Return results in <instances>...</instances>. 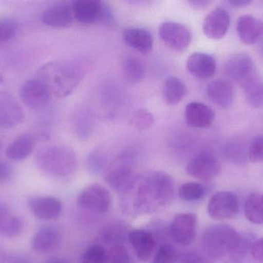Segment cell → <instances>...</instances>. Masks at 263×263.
<instances>
[{
  "instance_id": "cell-1",
  "label": "cell",
  "mask_w": 263,
  "mask_h": 263,
  "mask_svg": "<svg viewBox=\"0 0 263 263\" xmlns=\"http://www.w3.org/2000/svg\"><path fill=\"white\" fill-rule=\"evenodd\" d=\"M123 194L126 196L123 208L129 214H149L173 202L174 181L165 171H150L143 177L138 178L133 186Z\"/></svg>"
},
{
  "instance_id": "cell-2",
  "label": "cell",
  "mask_w": 263,
  "mask_h": 263,
  "mask_svg": "<svg viewBox=\"0 0 263 263\" xmlns=\"http://www.w3.org/2000/svg\"><path fill=\"white\" fill-rule=\"evenodd\" d=\"M83 69L69 60H53L42 65L36 77L47 88L52 97L65 98L77 89L83 80Z\"/></svg>"
},
{
  "instance_id": "cell-3",
  "label": "cell",
  "mask_w": 263,
  "mask_h": 263,
  "mask_svg": "<svg viewBox=\"0 0 263 263\" xmlns=\"http://www.w3.org/2000/svg\"><path fill=\"white\" fill-rule=\"evenodd\" d=\"M242 237L239 233L225 224L213 225L204 231L201 239L202 250L212 260L230 257L237 260L241 257Z\"/></svg>"
},
{
  "instance_id": "cell-4",
  "label": "cell",
  "mask_w": 263,
  "mask_h": 263,
  "mask_svg": "<svg viewBox=\"0 0 263 263\" xmlns=\"http://www.w3.org/2000/svg\"><path fill=\"white\" fill-rule=\"evenodd\" d=\"M35 161L40 169L54 177H70L77 171V154L67 145H43L37 150Z\"/></svg>"
},
{
  "instance_id": "cell-5",
  "label": "cell",
  "mask_w": 263,
  "mask_h": 263,
  "mask_svg": "<svg viewBox=\"0 0 263 263\" xmlns=\"http://www.w3.org/2000/svg\"><path fill=\"white\" fill-rule=\"evenodd\" d=\"M136 159L131 153H124L109 164L105 171V180L117 192L125 193L138 179Z\"/></svg>"
},
{
  "instance_id": "cell-6",
  "label": "cell",
  "mask_w": 263,
  "mask_h": 263,
  "mask_svg": "<svg viewBox=\"0 0 263 263\" xmlns=\"http://www.w3.org/2000/svg\"><path fill=\"white\" fill-rule=\"evenodd\" d=\"M74 19L82 24L114 23V13L109 3L102 0H77L72 3Z\"/></svg>"
},
{
  "instance_id": "cell-7",
  "label": "cell",
  "mask_w": 263,
  "mask_h": 263,
  "mask_svg": "<svg viewBox=\"0 0 263 263\" xmlns=\"http://www.w3.org/2000/svg\"><path fill=\"white\" fill-rule=\"evenodd\" d=\"M230 80L245 87L256 80V68L253 59L246 54H237L227 60L224 66Z\"/></svg>"
},
{
  "instance_id": "cell-8",
  "label": "cell",
  "mask_w": 263,
  "mask_h": 263,
  "mask_svg": "<svg viewBox=\"0 0 263 263\" xmlns=\"http://www.w3.org/2000/svg\"><path fill=\"white\" fill-rule=\"evenodd\" d=\"M77 202L86 209L105 213L109 211L112 205V196L106 187L93 184L86 187L80 193Z\"/></svg>"
},
{
  "instance_id": "cell-9",
  "label": "cell",
  "mask_w": 263,
  "mask_h": 263,
  "mask_svg": "<svg viewBox=\"0 0 263 263\" xmlns=\"http://www.w3.org/2000/svg\"><path fill=\"white\" fill-rule=\"evenodd\" d=\"M239 209V199L231 191H217L208 203L209 215L216 220L222 221L233 219Z\"/></svg>"
},
{
  "instance_id": "cell-10",
  "label": "cell",
  "mask_w": 263,
  "mask_h": 263,
  "mask_svg": "<svg viewBox=\"0 0 263 263\" xmlns=\"http://www.w3.org/2000/svg\"><path fill=\"white\" fill-rule=\"evenodd\" d=\"M197 216L193 213L177 214L172 221L170 234L172 239L181 246L190 245L196 238Z\"/></svg>"
},
{
  "instance_id": "cell-11",
  "label": "cell",
  "mask_w": 263,
  "mask_h": 263,
  "mask_svg": "<svg viewBox=\"0 0 263 263\" xmlns=\"http://www.w3.org/2000/svg\"><path fill=\"white\" fill-rule=\"evenodd\" d=\"M218 159L208 152L200 153L193 157L186 165V172L199 180L212 181L220 172Z\"/></svg>"
},
{
  "instance_id": "cell-12",
  "label": "cell",
  "mask_w": 263,
  "mask_h": 263,
  "mask_svg": "<svg viewBox=\"0 0 263 263\" xmlns=\"http://www.w3.org/2000/svg\"><path fill=\"white\" fill-rule=\"evenodd\" d=\"M159 36L165 45L176 51L183 50L192 42L190 29L176 22L168 21L161 24Z\"/></svg>"
},
{
  "instance_id": "cell-13",
  "label": "cell",
  "mask_w": 263,
  "mask_h": 263,
  "mask_svg": "<svg viewBox=\"0 0 263 263\" xmlns=\"http://www.w3.org/2000/svg\"><path fill=\"white\" fill-rule=\"evenodd\" d=\"M20 94L23 103L32 110L43 109L52 97L46 86L36 77L25 82Z\"/></svg>"
},
{
  "instance_id": "cell-14",
  "label": "cell",
  "mask_w": 263,
  "mask_h": 263,
  "mask_svg": "<svg viewBox=\"0 0 263 263\" xmlns=\"http://www.w3.org/2000/svg\"><path fill=\"white\" fill-rule=\"evenodd\" d=\"M23 118V109L16 99L9 93L0 91V128H15Z\"/></svg>"
},
{
  "instance_id": "cell-15",
  "label": "cell",
  "mask_w": 263,
  "mask_h": 263,
  "mask_svg": "<svg viewBox=\"0 0 263 263\" xmlns=\"http://www.w3.org/2000/svg\"><path fill=\"white\" fill-rule=\"evenodd\" d=\"M32 214L42 220L57 219L63 211V204L60 199L52 196H35L28 201Z\"/></svg>"
},
{
  "instance_id": "cell-16",
  "label": "cell",
  "mask_w": 263,
  "mask_h": 263,
  "mask_svg": "<svg viewBox=\"0 0 263 263\" xmlns=\"http://www.w3.org/2000/svg\"><path fill=\"white\" fill-rule=\"evenodd\" d=\"M230 16L226 9L216 8L205 16L202 30L208 38L220 40L228 32Z\"/></svg>"
},
{
  "instance_id": "cell-17",
  "label": "cell",
  "mask_w": 263,
  "mask_h": 263,
  "mask_svg": "<svg viewBox=\"0 0 263 263\" xmlns=\"http://www.w3.org/2000/svg\"><path fill=\"white\" fill-rule=\"evenodd\" d=\"M41 20L49 27H69L75 20L72 3H59L46 8L42 13Z\"/></svg>"
},
{
  "instance_id": "cell-18",
  "label": "cell",
  "mask_w": 263,
  "mask_h": 263,
  "mask_svg": "<svg viewBox=\"0 0 263 263\" xmlns=\"http://www.w3.org/2000/svg\"><path fill=\"white\" fill-rule=\"evenodd\" d=\"M128 240L139 260L145 262L153 256L156 247V239L149 232L144 230H131Z\"/></svg>"
},
{
  "instance_id": "cell-19",
  "label": "cell",
  "mask_w": 263,
  "mask_h": 263,
  "mask_svg": "<svg viewBox=\"0 0 263 263\" xmlns=\"http://www.w3.org/2000/svg\"><path fill=\"white\" fill-rule=\"evenodd\" d=\"M185 119L187 125L191 128H208L215 120L213 110L200 102H191L185 110Z\"/></svg>"
},
{
  "instance_id": "cell-20",
  "label": "cell",
  "mask_w": 263,
  "mask_h": 263,
  "mask_svg": "<svg viewBox=\"0 0 263 263\" xmlns=\"http://www.w3.org/2000/svg\"><path fill=\"white\" fill-rule=\"evenodd\" d=\"M186 68L194 77L208 79L213 77L216 72V60L211 55L205 52H193L187 59Z\"/></svg>"
},
{
  "instance_id": "cell-21",
  "label": "cell",
  "mask_w": 263,
  "mask_h": 263,
  "mask_svg": "<svg viewBox=\"0 0 263 263\" xmlns=\"http://www.w3.org/2000/svg\"><path fill=\"white\" fill-rule=\"evenodd\" d=\"M61 239L60 229L47 225L37 230L32 240V247L35 252L45 253L52 251L58 247Z\"/></svg>"
},
{
  "instance_id": "cell-22",
  "label": "cell",
  "mask_w": 263,
  "mask_h": 263,
  "mask_svg": "<svg viewBox=\"0 0 263 263\" xmlns=\"http://www.w3.org/2000/svg\"><path fill=\"white\" fill-rule=\"evenodd\" d=\"M206 94L215 104L228 109L233 104L235 93L231 83L225 80H216L207 86Z\"/></svg>"
},
{
  "instance_id": "cell-23",
  "label": "cell",
  "mask_w": 263,
  "mask_h": 263,
  "mask_svg": "<svg viewBox=\"0 0 263 263\" xmlns=\"http://www.w3.org/2000/svg\"><path fill=\"white\" fill-rule=\"evenodd\" d=\"M238 36L247 45H253L263 34V23L251 15H243L237 21Z\"/></svg>"
},
{
  "instance_id": "cell-24",
  "label": "cell",
  "mask_w": 263,
  "mask_h": 263,
  "mask_svg": "<svg viewBox=\"0 0 263 263\" xmlns=\"http://www.w3.org/2000/svg\"><path fill=\"white\" fill-rule=\"evenodd\" d=\"M125 43L142 54L151 52L153 47V37L151 32L142 27H129L123 33Z\"/></svg>"
},
{
  "instance_id": "cell-25",
  "label": "cell",
  "mask_w": 263,
  "mask_h": 263,
  "mask_svg": "<svg viewBox=\"0 0 263 263\" xmlns=\"http://www.w3.org/2000/svg\"><path fill=\"white\" fill-rule=\"evenodd\" d=\"M35 138L32 134H24L17 137L6 149V157L13 162H21L35 151Z\"/></svg>"
},
{
  "instance_id": "cell-26",
  "label": "cell",
  "mask_w": 263,
  "mask_h": 263,
  "mask_svg": "<svg viewBox=\"0 0 263 263\" xmlns=\"http://www.w3.org/2000/svg\"><path fill=\"white\" fill-rule=\"evenodd\" d=\"M129 228L122 222H115L105 225L100 232V239L102 242L111 247L118 244H124L128 239Z\"/></svg>"
},
{
  "instance_id": "cell-27",
  "label": "cell",
  "mask_w": 263,
  "mask_h": 263,
  "mask_svg": "<svg viewBox=\"0 0 263 263\" xmlns=\"http://www.w3.org/2000/svg\"><path fill=\"white\" fill-rule=\"evenodd\" d=\"M186 86L179 77L170 76L165 79L162 88V95L168 104H178L186 95Z\"/></svg>"
},
{
  "instance_id": "cell-28",
  "label": "cell",
  "mask_w": 263,
  "mask_h": 263,
  "mask_svg": "<svg viewBox=\"0 0 263 263\" xmlns=\"http://www.w3.org/2000/svg\"><path fill=\"white\" fill-rule=\"evenodd\" d=\"M122 72L128 83L137 84L145 77V65L138 57L133 55L126 56L122 62Z\"/></svg>"
},
{
  "instance_id": "cell-29",
  "label": "cell",
  "mask_w": 263,
  "mask_h": 263,
  "mask_svg": "<svg viewBox=\"0 0 263 263\" xmlns=\"http://www.w3.org/2000/svg\"><path fill=\"white\" fill-rule=\"evenodd\" d=\"M245 216L252 223L263 224V194L253 193L247 198Z\"/></svg>"
},
{
  "instance_id": "cell-30",
  "label": "cell",
  "mask_w": 263,
  "mask_h": 263,
  "mask_svg": "<svg viewBox=\"0 0 263 263\" xmlns=\"http://www.w3.org/2000/svg\"><path fill=\"white\" fill-rule=\"evenodd\" d=\"M23 230V222L17 216L11 214L10 212L2 216L0 219V233L7 237H15Z\"/></svg>"
},
{
  "instance_id": "cell-31",
  "label": "cell",
  "mask_w": 263,
  "mask_h": 263,
  "mask_svg": "<svg viewBox=\"0 0 263 263\" xmlns=\"http://www.w3.org/2000/svg\"><path fill=\"white\" fill-rule=\"evenodd\" d=\"M86 168L92 174H98L106 171L108 166V159L106 154L100 150H96L88 155Z\"/></svg>"
},
{
  "instance_id": "cell-32",
  "label": "cell",
  "mask_w": 263,
  "mask_h": 263,
  "mask_svg": "<svg viewBox=\"0 0 263 263\" xmlns=\"http://www.w3.org/2000/svg\"><path fill=\"white\" fill-rule=\"evenodd\" d=\"M205 189L203 185L197 182H186L179 188V195L181 199L187 202L200 200L205 195Z\"/></svg>"
},
{
  "instance_id": "cell-33",
  "label": "cell",
  "mask_w": 263,
  "mask_h": 263,
  "mask_svg": "<svg viewBox=\"0 0 263 263\" xmlns=\"http://www.w3.org/2000/svg\"><path fill=\"white\" fill-rule=\"evenodd\" d=\"M247 102L255 108L263 107V83L254 80L244 87Z\"/></svg>"
},
{
  "instance_id": "cell-34",
  "label": "cell",
  "mask_w": 263,
  "mask_h": 263,
  "mask_svg": "<svg viewBox=\"0 0 263 263\" xmlns=\"http://www.w3.org/2000/svg\"><path fill=\"white\" fill-rule=\"evenodd\" d=\"M153 122L154 117L151 112L145 109H139L135 111L130 119L132 126L140 131L149 129Z\"/></svg>"
},
{
  "instance_id": "cell-35",
  "label": "cell",
  "mask_w": 263,
  "mask_h": 263,
  "mask_svg": "<svg viewBox=\"0 0 263 263\" xmlns=\"http://www.w3.org/2000/svg\"><path fill=\"white\" fill-rule=\"evenodd\" d=\"M179 256L177 250L173 245L162 244L158 249L152 263H177Z\"/></svg>"
},
{
  "instance_id": "cell-36",
  "label": "cell",
  "mask_w": 263,
  "mask_h": 263,
  "mask_svg": "<svg viewBox=\"0 0 263 263\" xmlns=\"http://www.w3.org/2000/svg\"><path fill=\"white\" fill-rule=\"evenodd\" d=\"M108 256L102 246H92L85 250L81 257V263H107Z\"/></svg>"
},
{
  "instance_id": "cell-37",
  "label": "cell",
  "mask_w": 263,
  "mask_h": 263,
  "mask_svg": "<svg viewBox=\"0 0 263 263\" xmlns=\"http://www.w3.org/2000/svg\"><path fill=\"white\" fill-rule=\"evenodd\" d=\"M18 30V23L14 19L5 17L0 19V43L13 38Z\"/></svg>"
},
{
  "instance_id": "cell-38",
  "label": "cell",
  "mask_w": 263,
  "mask_h": 263,
  "mask_svg": "<svg viewBox=\"0 0 263 263\" xmlns=\"http://www.w3.org/2000/svg\"><path fill=\"white\" fill-rule=\"evenodd\" d=\"M107 256L109 263H131L130 255L124 244L112 246Z\"/></svg>"
},
{
  "instance_id": "cell-39",
  "label": "cell",
  "mask_w": 263,
  "mask_h": 263,
  "mask_svg": "<svg viewBox=\"0 0 263 263\" xmlns=\"http://www.w3.org/2000/svg\"><path fill=\"white\" fill-rule=\"evenodd\" d=\"M248 159L253 163H263V136L252 142L248 149Z\"/></svg>"
},
{
  "instance_id": "cell-40",
  "label": "cell",
  "mask_w": 263,
  "mask_h": 263,
  "mask_svg": "<svg viewBox=\"0 0 263 263\" xmlns=\"http://www.w3.org/2000/svg\"><path fill=\"white\" fill-rule=\"evenodd\" d=\"M239 142L238 141L237 142L233 141V142L227 144L225 148H224L225 155L227 157L233 159V160H242L245 153H244L243 147Z\"/></svg>"
},
{
  "instance_id": "cell-41",
  "label": "cell",
  "mask_w": 263,
  "mask_h": 263,
  "mask_svg": "<svg viewBox=\"0 0 263 263\" xmlns=\"http://www.w3.org/2000/svg\"><path fill=\"white\" fill-rule=\"evenodd\" d=\"M177 263H213L207 256H202L195 252H188L179 256Z\"/></svg>"
},
{
  "instance_id": "cell-42",
  "label": "cell",
  "mask_w": 263,
  "mask_h": 263,
  "mask_svg": "<svg viewBox=\"0 0 263 263\" xmlns=\"http://www.w3.org/2000/svg\"><path fill=\"white\" fill-rule=\"evenodd\" d=\"M252 257L259 262H263V238L253 241L250 249Z\"/></svg>"
},
{
  "instance_id": "cell-43",
  "label": "cell",
  "mask_w": 263,
  "mask_h": 263,
  "mask_svg": "<svg viewBox=\"0 0 263 263\" xmlns=\"http://www.w3.org/2000/svg\"><path fill=\"white\" fill-rule=\"evenodd\" d=\"M12 176V168L9 164L0 162V183L10 180Z\"/></svg>"
},
{
  "instance_id": "cell-44",
  "label": "cell",
  "mask_w": 263,
  "mask_h": 263,
  "mask_svg": "<svg viewBox=\"0 0 263 263\" xmlns=\"http://www.w3.org/2000/svg\"><path fill=\"white\" fill-rule=\"evenodd\" d=\"M3 263H32L30 259L23 254L15 253V254L6 256Z\"/></svg>"
},
{
  "instance_id": "cell-45",
  "label": "cell",
  "mask_w": 263,
  "mask_h": 263,
  "mask_svg": "<svg viewBox=\"0 0 263 263\" xmlns=\"http://www.w3.org/2000/svg\"><path fill=\"white\" fill-rule=\"evenodd\" d=\"M189 3L196 9H202V8L206 7L211 3V2L206 1V0H196V1L189 2Z\"/></svg>"
},
{
  "instance_id": "cell-46",
  "label": "cell",
  "mask_w": 263,
  "mask_h": 263,
  "mask_svg": "<svg viewBox=\"0 0 263 263\" xmlns=\"http://www.w3.org/2000/svg\"><path fill=\"white\" fill-rule=\"evenodd\" d=\"M229 3L234 7H243V6H248L251 2L247 1V0H230Z\"/></svg>"
},
{
  "instance_id": "cell-47",
  "label": "cell",
  "mask_w": 263,
  "mask_h": 263,
  "mask_svg": "<svg viewBox=\"0 0 263 263\" xmlns=\"http://www.w3.org/2000/svg\"><path fill=\"white\" fill-rule=\"evenodd\" d=\"M46 263H69V261L62 258H53V259H49Z\"/></svg>"
},
{
  "instance_id": "cell-48",
  "label": "cell",
  "mask_w": 263,
  "mask_h": 263,
  "mask_svg": "<svg viewBox=\"0 0 263 263\" xmlns=\"http://www.w3.org/2000/svg\"><path fill=\"white\" fill-rule=\"evenodd\" d=\"M8 209H9V208L6 206V204L0 203V218L5 213L8 211Z\"/></svg>"
},
{
  "instance_id": "cell-49",
  "label": "cell",
  "mask_w": 263,
  "mask_h": 263,
  "mask_svg": "<svg viewBox=\"0 0 263 263\" xmlns=\"http://www.w3.org/2000/svg\"><path fill=\"white\" fill-rule=\"evenodd\" d=\"M6 256H7V253H6L4 250L0 249V263H3V262H4Z\"/></svg>"
},
{
  "instance_id": "cell-50",
  "label": "cell",
  "mask_w": 263,
  "mask_h": 263,
  "mask_svg": "<svg viewBox=\"0 0 263 263\" xmlns=\"http://www.w3.org/2000/svg\"><path fill=\"white\" fill-rule=\"evenodd\" d=\"M5 82V78L4 76L3 75V74L0 73V86H1L2 84H3Z\"/></svg>"
}]
</instances>
